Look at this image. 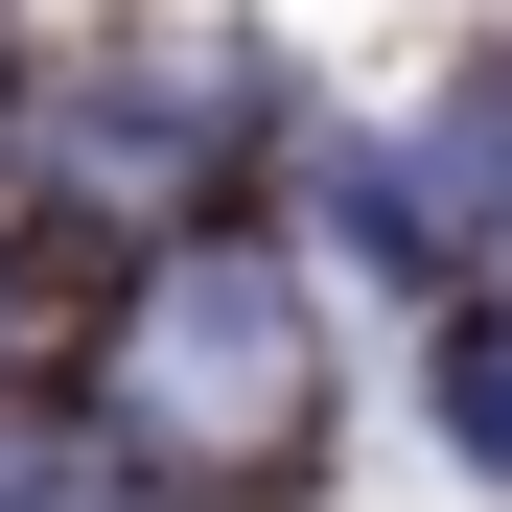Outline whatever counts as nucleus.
<instances>
[{
    "label": "nucleus",
    "instance_id": "1",
    "mask_svg": "<svg viewBox=\"0 0 512 512\" xmlns=\"http://www.w3.org/2000/svg\"><path fill=\"white\" fill-rule=\"evenodd\" d=\"M94 396H117V466H163V489H280V466L326 443V303H303L256 233H187V256H140Z\"/></svg>",
    "mask_w": 512,
    "mask_h": 512
},
{
    "label": "nucleus",
    "instance_id": "2",
    "mask_svg": "<svg viewBox=\"0 0 512 512\" xmlns=\"http://www.w3.org/2000/svg\"><path fill=\"white\" fill-rule=\"evenodd\" d=\"M443 396H466V466H512V350H489V326H466V373H443Z\"/></svg>",
    "mask_w": 512,
    "mask_h": 512
}]
</instances>
